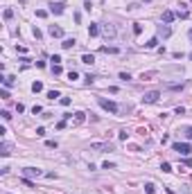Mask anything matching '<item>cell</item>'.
<instances>
[{"instance_id":"obj_1","label":"cell","mask_w":192,"mask_h":194,"mask_svg":"<svg viewBox=\"0 0 192 194\" xmlns=\"http://www.w3.org/2000/svg\"><path fill=\"white\" fill-rule=\"evenodd\" d=\"M97 104H100V106L104 108V111L113 113V115H115V113L120 111V108H118V104H115V102H111V99H106V97H97Z\"/></svg>"},{"instance_id":"obj_2","label":"cell","mask_w":192,"mask_h":194,"mask_svg":"<svg viewBox=\"0 0 192 194\" xmlns=\"http://www.w3.org/2000/svg\"><path fill=\"white\" fill-rule=\"evenodd\" d=\"M172 151H179V153H183V156H190L192 144L190 142H174L172 144Z\"/></svg>"},{"instance_id":"obj_3","label":"cell","mask_w":192,"mask_h":194,"mask_svg":"<svg viewBox=\"0 0 192 194\" xmlns=\"http://www.w3.org/2000/svg\"><path fill=\"white\" fill-rule=\"evenodd\" d=\"M158 97H161V93H158V90H149V93L142 95V104H156Z\"/></svg>"},{"instance_id":"obj_4","label":"cell","mask_w":192,"mask_h":194,"mask_svg":"<svg viewBox=\"0 0 192 194\" xmlns=\"http://www.w3.org/2000/svg\"><path fill=\"white\" fill-rule=\"evenodd\" d=\"M93 151H113V144L111 142H91Z\"/></svg>"},{"instance_id":"obj_5","label":"cell","mask_w":192,"mask_h":194,"mask_svg":"<svg viewBox=\"0 0 192 194\" xmlns=\"http://www.w3.org/2000/svg\"><path fill=\"white\" fill-rule=\"evenodd\" d=\"M23 176H25V178H30V176H36V178H39V176H45V174H43V169H39V167H25L23 169Z\"/></svg>"},{"instance_id":"obj_6","label":"cell","mask_w":192,"mask_h":194,"mask_svg":"<svg viewBox=\"0 0 192 194\" xmlns=\"http://www.w3.org/2000/svg\"><path fill=\"white\" fill-rule=\"evenodd\" d=\"M102 34H104L106 39H113V36H115V25H111V23L102 25Z\"/></svg>"},{"instance_id":"obj_7","label":"cell","mask_w":192,"mask_h":194,"mask_svg":"<svg viewBox=\"0 0 192 194\" xmlns=\"http://www.w3.org/2000/svg\"><path fill=\"white\" fill-rule=\"evenodd\" d=\"M63 9H66V5H63V2H50V14L59 16V14H63Z\"/></svg>"},{"instance_id":"obj_8","label":"cell","mask_w":192,"mask_h":194,"mask_svg":"<svg viewBox=\"0 0 192 194\" xmlns=\"http://www.w3.org/2000/svg\"><path fill=\"white\" fill-rule=\"evenodd\" d=\"M100 32H102V27L97 25V23H91V25H88V36H91V39L100 36Z\"/></svg>"},{"instance_id":"obj_9","label":"cell","mask_w":192,"mask_h":194,"mask_svg":"<svg viewBox=\"0 0 192 194\" xmlns=\"http://www.w3.org/2000/svg\"><path fill=\"white\" fill-rule=\"evenodd\" d=\"M174 18H176V14H174L172 9H165V11H163V23H165V25H170Z\"/></svg>"},{"instance_id":"obj_10","label":"cell","mask_w":192,"mask_h":194,"mask_svg":"<svg viewBox=\"0 0 192 194\" xmlns=\"http://www.w3.org/2000/svg\"><path fill=\"white\" fill-rule=\"evenodd\" d=\"M50 36L52 39H61V36H63V30L57 27V25H50Z\"/></svg>"},{"instance_id":"obj_11","label":"cell","mask_w":192,"mask_h":194,"mask_svg":"<svg viewBox=\"0 0 192 194\" xmlns=\"http://www.w3.org/2000/svg\"><path fill=\"white\" fill-rule=\"evenodd\" d=\"M77 45V41L72 39V36H68V39H63V43H61V47L63 50H70V47H75Z\"/></svg>"},{"instance_id":"obj_12","label":"cell","mask_w":192,"mask_h":194,"mask_svg":"<svg viewBox=\"0 0 192 194\" xmlns=\"http://www.w3.org/2000/svg\"><path fill=\"white\" fill-rule=\"evenodd\" d=\"M170 34H172V30H170L167 25H158V36H163V39H167Z\"/></svg>"},{"instance_id":"obj_13","label":"cell","mask_w":192,"mask_h":194,"mask_svg":"<svg viewBox=\"0 0 192 194\" xmlns=\"http://www.w3.org/2000/svg\"><path fill=\"white\" fill-rule=\"evenodd\" d=\"M9 153H11V144L2 142V144H0V156H9Z\"/></svg>"},{"instance_id":"obj_14","label":"cell","mask_w":192,"mask_h":194,"mask_svg":"<svg viewBox=\"0 0 192 194\" xmlns=\"http://www.w3.org/2000/svg\"><path fill=\"white\" fill-rule=\"evenodd\" d=\"M147 50H154V47H158V36H154V39H149V41L145 43Z\"/></svg>"},{"instance_id":"obj_15","label":"cell","mask_w":192,"mask_h":194,"mask_svg":"<svg viewBox=\"0 0 192 194\" xmlns=\"http://www.w3.org/2000/svg\"><path fill=\"white\" fill-rule=\"evenodd\" d=\"M81 63H88V66H91V63H95V56L93 54H84L81 56Z\"/></svg>"},{"instance_id":"obj_16","label":"cell","mask_w":192,"mask_h":194,"mask_svg":"<svg viewBox=\"0 0 192 194\" xmlns=\"http://www.w3.org/2000/svg\"><path fill=\"white\" fill-rule=\"evenodd\" d=\"M2 84H5V88H11L14 86V77H2Z\"/></svg>"},{"instance_id":"obj_17","label":"cell","mask_w":192,"mask_h":194,"mask_svg":"<svg viewBox=\"0 0 192 194\" xmlns=\"http://www.w3.org/2000/svg\"><path fill=\"white\" fill-rule=\"evenodd\" d=\"M145 192L147 194H154V192H156V185H154V183H145Z\"/></svg>"},{"instance_id":"obj_18","label":"cell","mask_w":192,"mask_h":194,"mask_svg":"<svg viewBox=\"0 0 192 194\" xmlns=\"http://www.w3.org/2000/svg\"><path fill=\"white\" fill-rule=\"evenodd\" d=\"M41 90H43V84H41V81H34V84H32V93H41Z\"/></svg>"},{"instance_id":"obj_19","label":"cell","mask_w":192,"mask_h":194,"mask_svg":"<svg viewBox=\"0 0 192 194\" xmlns=\"http://www.w3.org/2000/svg\"><path fill=\"white\" fill-rule=\"evenodd\" d=\"M188 16H190V14H188V9H179L176 11V18H181V21H185Z\"/></svg>"},{"instance_id":"obj_20","label":"cell","mask_w":192,"mask_h":194,"mask_svg":"<svg viewBox=\"0 0 192 194\" xmlns=\"http://www.w3.org/2000/svg\"><path fill=\"white\" fill-rule=\"evenodd\" d=\"M102 52H106V54H118V47H109V45H104V47H102Z\"/></svg>"},{"instance_id":"obj_21","label":"cell","mask_w":192,"mask_h":194,"mask_svg":"<svg viewBox=\"0 0 192 194\" xmlns=\"http://www.w3.org/2000/svg\"><path fill=\"white\" fill-rule=\"evenodd\" d=\"M61 72H63V68L59 63H52V75H61Z\"/></svg>"},{"instance_id":"obj_22","label":"cell","mask_w":192,"mask_h":194,"mask_svg":"<svg viewBox=\"0 0 192 194\" xmlns=\"http://www.w3.org/2000/svg\"><path fill=\"white\" fill-rule=\"evenodd\" d=\"M183 136H185L188 140H192V127H183Z\"/></svg>"},{"instance_id":"obj_23","label":"cell","mask_w":192,"mask_h":194,"mask_svg":"<svg viewBox=\"0 0 192 194\" xmlns=\"http://www.w3.org/2000/svg\"><path fill=\"white\" fill-rule=\"evenodd\" d=\"M75 122H77V124L84 122V113H81V111H77V113H75Z\"/></svg>"},{"instance_id":"obj_24","label":"cell","mask_w":192,"mask_h":194,"mask_svg":"<svg viewBox=\"0 0 192 194\" xmlns=\"http://www.w3.org/2000/svg\"><path fill=\"white\" fill-rule=\"evenodd\" d=\"M57 97H61L59 90H50V93H48V99H57Z\"/></svg>"},{"instance_id":"obj_25","label":"cell","mask_w":192,"mask_h":194,"mask_svg":"<svg viewBox=\"0 0 192 194\" xmlns=\"http://www.w3.org/2000/svg\"><path fill=\"white\" fill-rule=\"evenodd\" d=\"M140 32H142V25L140 23H133V34H140Z\"/></svg>"},{"instance_id":"obj_26","label":"cell","mask_w":192,"mask_h":194,"mask_svg":"<svg viewBox=\"0 0 192 194\" xmlns=\"http://www.w3.org/2000/svg\"><path fill=\"white\" fill-rule=\"evenodd\" d=\"M102 169H115V163H109V160H106V163L102 165Z\"/></svg>"},{"instance_id":"obj_27","label":"cell","mask_w":192,"mask_h":194,"mask_svg":"<svg viewBox=\"0 0 192 194\" xmlns=\"http://www.w3.org/2000/svg\"><path fill=\"white\" fill-rule=\"evenodd\" d=\"M84 81H86V84H88V86H91V84H93V81H95V77H93V75H86V77H84Z\"/></svg>"},{"instance_id":"obj_28","label":"cell","mask_w":192,"mask_h":194,"mask_svg":"<svg viewBox=\"0 0 192 194\" xmlns=\"http://www.w3.org/2000/svg\"><path fill=\"white\" fill-rule=\"evenodd\" d=\"M161 169H163V172H172V165H170V163H163Z\"/></svg>"},{"instance_id":"obj_29","label":"cell","mask_w":192,"mask_h":194,"mask_svg":"<svg viewBox=\"0 0 192 194\" xmlns=\"http://www.w3.org/2000/svg\"><path fill=\"white\" fill-rule=\"evenodd\" d=\"M77 77H79V75H77V72H75V70H70V72H68V79H70V81H75Z\"/></svg>"},{"instance_id":"obj_30","label":"cell","mask_w":192,"mask_h":194,"mask_svg":"<svg viewBox=\"0 0 192 194\" xmlns=\"http://www.w3.org/2000/svg\"><path fill=\"white\" fill-rule=\"evenodd\" d=\"M32 34H34V39H41V36H43V34H41V30H39V27H34V30H32Z\"/></svg>"},{"instance_id":"obj_31","label":"cell","mask_w":192,"mask_h":194,"mask_svg":"<svg viewBox=\"0 0 192 194\" xmlns=\"http://www.w3.org/2000/svg\"><path fill=\"white\" fill-rule=\"evenodd\" d=\"M59 102H61V106H68V104H70V97H61Z\"/></svg>"},{"instance_id":"obj_32","label":"cell","mask_w":192,"mask_h":194,"mask_svg":"<svg viewBox=\"0 0 192 194\" xmlns=\"http://www.w3.org/2000/svg\"><path fill=\"white\" fill-rule=\"evenodd\" d=\"M45 147H50V149H57V140H48V142H45Z\"/></svg>"},{"instance_id":"obj_33","label":"cell","mask_w":192,"mask_h":194,"mask_svg":"<svg viewBox=\"0 0 192 194\" xmlns=\"http://www.w3.org/2000/svg\"><path fill=\"white\" fill-rule=\"evenodd\" d=\"M120 79H122V81H127V79H131V75H129V72H120Z\"/></svg>"},{"instance_id":"obj_34","label":"cell","mask_w":192,"mask_h":194,"mask_svg":"<svg viewBox=\"0 0 192 194\" xmlns=\"http://www.w3.org/2000/svg\"><path fill=\"white\" fill-rule=\"evenodd\" d=\"M118 138H120V140H127V138H129V133H127V131H120V133H118Z\"/></svg>"},{"instance_id":"obj_35","label":"cell","mask_w":192,"mask_h":194,"mask_svg":"<svg viewBox=\"0 0 192 194\" xmlns=\"http://www.w3.org/2000/svg\"><path fill=\"white\" fill-rule=\"evenodd\" d=\"M23 185H27V187H34V183H32L30 178H25V176H23Z\"/></svg>"},{"instance_id":"obj_36","label":"cell","mask_w":192,"mask_h":194,"mask_svg":"<svg viewBox=\"0 0 192 194\" xmlns=\"http://www.w3.org/2000/svg\"><path fill=\"white\" fill-rule=\"evenodd\" d=\"M152 77H154V72H142V79H145V81H147V79H152Z\"/></svg>"},{"instance_id":"obj_37","label":"cell","mask_w":192,"mask_h":194,"mask_svg":"<svg viewBox=\"0 0 192 194\" xmlns=\"http://www.w3.org/2000/svg\"><path fill=\"white\" fill-rule=\"evenodd\" d=\"M0 97H2V99H9V93H7L5 88H2V90H0Z\"/></svg>"},{"instance_id":"obj_38","label":"cell","mask_w":192,"mask_h":194,"mask_svg":"<svg viewBox=\"0 0 192 194\" xmlns=\"http://www.w3.org/2000/svg\"><path fill=\"white\" fill-rule=\"evenodd\" d=\"M0 115H2V120H9V118H11V113H9V111H2Z\"/></svg>"},{"instance_id":"obj_39","label":"cell","mask_w":192,"mask_h":194,"mask_svg":"<svg viewBox=\"0 0 192 194\" xmlns=\"http://www.w3.org/2000/svg\"><path fill=\"white\" fill-rule=\"evenodd\" d=\"M36 16H39V18H45V16H48V11H43V9H39V11H36Z\"/></svg>"},{"instance_id":"obj_40","label":"cell","mask_w":192,"mask_h":194,"mask_svg":"<svg viewBox=\"0 0 192 194\" xmlns=\"http://www.w3.org/2000/svg\"><path fill=\"white\" fill-rule=\"evenodd\" d=\"M50 61H54V63H61V56H59V54H52V59H50Z\"/></svg>"},{"instance_id":"obj_41","label":"cell","mask_w":192,"mask_h":194,"mask_svg":"<svg viewBox=\"0 0 192 194\" xmlns=\"http://www.w3.org/2000/svg\"><path fill=\"white\" fill-rule=\"evenodd\" d=\"M11 16H14V11H11V9H5V18H7V21H9Z\"/></svg>"},{"instance_id":"obj_42","label":"cell","mask_w":192,"mask_h":194,"mask_svg":"<svg viewBox=\"0 0 192 194\" xmlns=\"http://www.w3.org/2000/svg\"><path fill=\"white\" fill-rule=\"evenodd\" d=\"M41 111H43V108H41L39 104H36V106H32V113H34V115H36V113H41Z\"/></svg>"},{"instance_id":"obj_43","label":"cell","mask_w":192,"mask_h":194,"mask_svg":"<svg viewBox=\"0 0 192 194\" xmlns=\"http://www.w3.org/2000/svg\"><path fill=\"white\" fill-rule=\"evenodd\" d=\"M190 41H192V32H190Z\"/></svg>"},{"instance_id":"obj_44","label":"cell","mask_w":192,"mask_h":194,"mask_svg":"<svg viewBox=\"0 0 192 194\" xmlns=\"http://www.w3.org/2000/svg\"><path fill=\"white\" fill-rule=\"evenodd\" d=\"M190 59H192V52H190Z\"/></svg>"}]
</instances>
